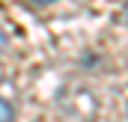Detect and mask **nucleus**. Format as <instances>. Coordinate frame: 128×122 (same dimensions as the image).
Instances as JSON below:
<instances>
[{
	"mask_svg": "<svg viewBox=\"0 0 128 122\" xmlns=\"http://www.w3.org/2000/svg\"><path fill=\"white\" fill-rule=\"evenodd\" d=\"M15 119V110H12V104L6 101V98H0V122H12Z\"/></svg>",
	"mask_w": 128,
	"mask_h": 122,
	"instance_id": "1",
	"label": "nucleus"
},
{
	"mask_svg": "<svg viewBox=\"0 0 128 122\" xmlns=\"http://www.w3.org/2000/svg\"><path fill=\"white\" fill-rule=\"evenodd\" d=\"M33 3H39V6H48V3H57V0H33Z\"/></svg>",
	"mask_w": 128,
	"mask_h": 122,
	"instance_id": "2",
	"label": "nucleus"
},
{
	"mask_svg": "<svg viewBox=\"0 0 128 122\" xmlns=\"http://www.w3.org/2000/svg\"><path fill=\"white\" fill-rule=\"evenodd\" d=\"M125 24H128V6H125Z\"/></svg>",
	"mask_w": 128,
	"mask_h": 122,
	"instance_id": "3",
	"label": "nucleus"
}]
</instances>
